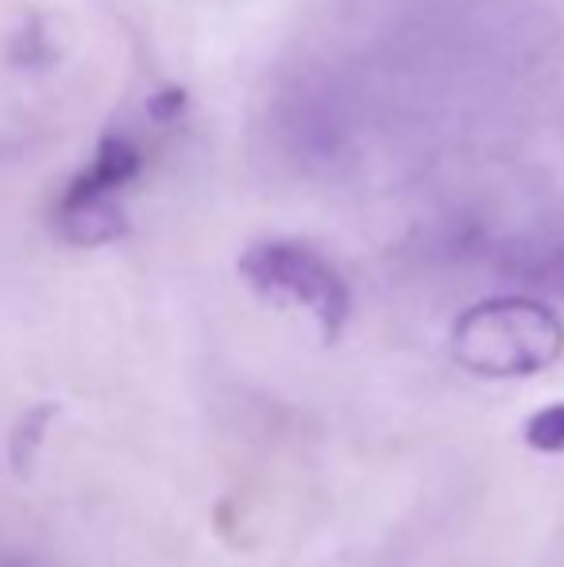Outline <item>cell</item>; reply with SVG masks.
<instances>
[{
	"mask_svg": "<svg viewBox=\"0 0 564 567\" xmlns=\"http://www.w3.org/2000/svg\"><path fill=\"white\" fill-rule=\"evenodd\" d=\"M452 359L483 379H526L564 355V324L537 298H488L452 324Z\"/></svg>",
	"mask_w": 564,
	"mask_h": 567,
	"instance_id": "cell-1",
	"label": "cell"
},
{
	"mask_svg": "<svg viewBox=\"0 0 564 567\" xmlns=\"http://www.w3.org/2000/svg\"><path fill=\"white\" fill-rule=\"evenodd\" d=\"M240 275L259 298L298 306L321 324L325 340H337L352 313V293H348L340 270L298 239H264L240 255Z\"/></svg>",
	"mask_w": 564,
	"mask_h": 567,
	"instance_id": "cell-2",
	"label": "cell"
},
{
	"mask_svg": "<svg viewBox=\"0 0 564 567\" xmlns=\"http://www.w3.org/2000/svg\"><path fill=\"white\" fill-rule=\"evenodd\" d=\"M140 174V147L124 135H105L93 163L66 186L62 197H116Z\"/></svg>",
	"mask_w": 564,
	"mask_h": 567,
	"instance_id": "cell-3",
	"label": "cell"
},
{
	"mask_svg": "<svg viewBox=\"0 0 564 567\" xmlns=\"http://www.w3.org/2000/svg\"><path fill=\"white\" fill-rule=\"evenodd\" d=\"M59 228L70 244L98 247L124 236V213L116 197H62L59 202Z\"/></svg>",
	"mask_w": 564,
	"mask_h": 567,
	"instance_id": "cell-4",
	"label": "cell"
},
{
	"mask_svg": "<svg viewBox=\"0 0 564 567\" xmlns=\"http://www.w3.org/2000/svg\"><path fill=\"white\" fill-rule=\"evenodd\" d=\"M511 275L526 278L530 286L550 293H564V244L537 247V251H522L519 262L511 267Z\"/></svg>",
	"mask_w": 564,
	"mask_h": 567,
	"instance_id": "cell-5",
	"label": "cell"
},
{
	"mask_svg": "<svg viewBox=\"0 0 564 567\" xmlns=\"http://www.w3.org/2000/svg\"><path fill=\"white\" fill-rule=\"evenodd\" d=\"M526 444L537 452H550L557 455L564 452V402L550 405V410H537L534 417L526 421Z\"/></svg>",
	"mask_w": 564,
	"mask_h": 567,
	"instance_id": "cell-6",
	"label": "cell"
},
{
	"mask_svg": "<svg viewBox=\"0 0 564 567\" xmlns=\"http://www.w3.org/2000/svg\"><path fill=\"white\" fill-rule=\"evenodd\" d=\"M182 105H186V93H182V90H163V93H155V101H151V116H155V120H174L182 113Z\"/></svg>",
	"mask_w": 564,
	"mask_h": 567,
	"instance_id": "cell-7",
	"label": "cell"
}]
</instances>
